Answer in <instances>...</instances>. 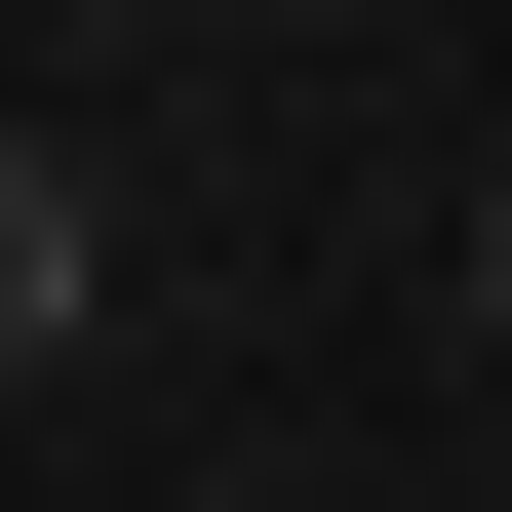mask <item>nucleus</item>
I'll use <instances>...</instances> for the list:
<instances>
[{"label": "nucleus", "instance_id": "f257e3e1", "mask_svg": "<svg viewBox=\"0 0 512 512\" xmlns=\"http://www.w3.org/2000/svg\"><path fill=\"white\" fill-rule=\"evenodd\" d=\"M79 276H119V237H79V158L0 119V355H79Z\"/></svg>", "mask_w": 512, "mask_h": 512}, {"label": "nucleus", "instance_id": "f03ea898", "mask_svg": "<svg viewBox=\"0 0 512 512\" xmlns=\"http://www.w3.org/2000/svg\"><path fill=\"white\" fill-rule=\"evenodd\" d=\"M473 316H512V197H473Z\"/></svg>", "mask_w": 512, "mask_h": 512}]
</instances>
